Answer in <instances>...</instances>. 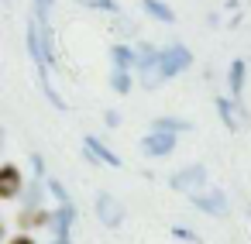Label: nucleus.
<instances>
[{"mask_svg":"<svg viewBox=\"0 0 251 244\" xmlns=\"http://www.w3.org/2000/svg\"><path fill=\"white\" fill-rule=\"evenodd\" d=\"M189 62H193L189 49H182V45H172V49L158 52V62H155L151 69H141V79H145V86H148V90H155L162 79H169V76H176V73L189 69Z\"/></svg>","mask_w":251,"mask_h":244,"instance_id":"obj_1","label":"nucleus"},{"mask_svg":"<svg viewBox=\"0 0 251 244\" xmlns=\"http://www.w3.org/2000/svg\"><path fill=\"white\" fill-rule=\"evenodd\" d=\"M203 182H206V169H203V165H186V169H179V172L172 175V189H176V193H186V196L200 193Z\"/></svg>","mask_w":251,"mask_h":244,"instance_id":"obj_2","label":"nucleus"},{"mask_svg":"<svg viewBox=\"0 0 251 244\" xmlns=\"http://www.w3.org/2000/svg\"><path fill=\"white\" fill-rule=\"evenodd\" d=\"M176 148V131H151L145 141H141V151L151 155V158H162Z\"/></svg>","mask_w":251,"mask_h":244,"instance_id":"obj_3","label":"nucleus"},{"mask_svg":"<svg viewBox=\"0 0 251 244\" xmlns=\"http://www.w3.org/2000/svg\"><path fill=\"white\" fill-rule=\"evenodd\" d=\"M97 217H100V223H107V227H121V223H124V206H121L110 193H100V196H97Z\"/></svg>","mask_w":251,"mask_h":244,"instance_id":"obj_4","label":"nucleus"},{"mask_svg":"<svg viewBox=\"0 0 251 244\" xmlns=\"http://www.w3.org/2000/svg\"><path fill=\"white\" fill-rule=\"evenodd\" d=\"M73 220H76V210H73V203H59V210H55V244H73L69 237H73Z\"/></svg>","mask_w":251,"mask_h":244,"instance_id":"obj_5","label":"nucleus"},{"mask_svg":"<svg viewBox=\"0 0 251 244\" xmlns=\"http://www.w3.org/2000/svg\"><path fill=\"white\" fill-rule=\"evenodd\" d=\"M189 199H193V206L206 210L210 217H224V213H227V199H224L220 193H193Z\"/></svg>","mask_w":251,"mask_h":244,"instance_id":"obj_6","label":"nucleus"},{"mask_svg":"<svg viewBox=\"0 0 251 244\" xmlns=\"http://www.w3.org/2000/svg\"><path fill=\"white\" fill-rule=\"evenodd\" d=\"M18 193H21V172H18V165H4L0 169V196L14 199Z\"/></svg>","mask_w":251,"mask_h":244,"instance_id":"obj_7","label":"nucleus"},{"mask_svg":"<svg viewBox=\"0 0 251 244\" xmlns=\"http://www.w3.org/2000/svg\"><path fill=\"white\" fill-rule=\"evenodd\" d=\"M83 148H86L90 155H97V158H100L103 165H110V169H121V158H117V155H114L110 148H103V145H100L97 138H83Z\"/></svg>","mask_w":251,"mask_h":244,"instance_id":"obj_8","label":"nucleus"},{"mask_svg":"<svg viewBox=\"0 0 251 244\" xmlns=\"http://www.w3.org/2000/svg\"><path fill=\"white\" fill-rule=\"evenodd\" d=\"M52 220H55V217H49L42 206H28V210L18 217V223H21V227H45V223H52Z\"/></svg>","mask_w":251,"mask_h":244,"instance_id":"obj_9","label":"nucleus"},{"mask_svg":"<svg viewBox=\"0 0 251 244\" xmlns=\"http://www.w3.org/2000/svg\"><path fill=\"white\" fill-rule=\"evenodd\" d=\"M141 7H145V11H148L151 18L165 21V24H172V21H176V14H172V11H169V7L162 4V0H141Z\"/></svg>","mask_w":251,"mask_h":244,"instance_id":"obj_10","label":"nucleus"},{"mask_svg":"<svg viewBox=\"0 0 251 244\" xmlns=\"http://www.w3.org/2000/svg\"><path fill=\"white\" fill-rule=\"evenodd\" d=\"M110 59H114L117 69H131V66L138 62V55H134L131 49H124V45H114V49H110Z\"/></svg>","mask_w":251,"mask_h":244,"instance_id":"obj_11","label":"nucleus"},{"mask_svg":"<svg viewBox=\"0 0 251 244\" xmlns=\"http://www.w3.org/2000/svg\"><path fill=\"white\" fill-rule=\"evenodd\" d=\"M230 90H234V97L244 93V62H241V59L230 62Z\"/></svg>","mask_w":251,"mask_h":244,"instance_id":"obj_12","label":"nucleus"},{"mask_svg":"<svg viewBox=\"0 0 251 244\" xmlns=\"http://www.w3.org/2000/svg\"><path fill=\"white\" fill-rule=\"evenodd\" d=\"M217 110H220V117H224V124H227L230 131H237V127H241V124H237V117H234L237 110H234V107H230L227 100H217Z\"/></svg>","mask_w":251,"mask_h":244,"instance_id":"obj_13","label":"nucleus"},{"mask_svg":"<svg viewBox=\"0 0 251 244\" xmlns=\"http://www.w3.org/2000/svg\"><path fill=\"white\" fill-rule=\"evenodd\" d=\"M155 131H189L186 121H176V117H158L155 121Z\"/></svg>","mask_w":251,"mask_h":244,"instance_id":"obj_14","label":"nucleus"},{"mask_svg":"<svg viewBox=\"0 0 251 244\" xmlns=\"http://www.w3.org/2000/svg\"><path fill=\"white\" fill-rule=\"evenodd\" d=\"M110 86H114L117 93H127V90H131V76H127V69H117L114 79H110Z\"/></svg>","mask_w":251,"mask_h":244,"instance_id":"obj_15","label":"nucleus"},{"mask_svg":"<svg viewBox=\"0 0 251 244\" xmlns=\"http://www.w3.org/2000/svg\"><path fill=\"white\" fill-rule=\"evenodd\" d=\"M49 7H52V0H35V18L42 28H49Z\"/></svg>","mask_w":251,"mask_h":244,"instance_id":"obj_16","label":"nucleus"},{"mask_svg":"<svg viewBox=\"0 0 251 244\" xmlns=\"http://www.w3.org/2000/svg\"><path fill=\"white\" fill-rule=\"evenodd\" d=\"M79 4H86V7H93V11H117L114 0H79Z\"/></svg>","mask_w":251,"mask_h":244,"instance_id":"obj_17","label":"nucleus"},{"mask_svg":"<svg viewBox=\"0 0 251 244\" xmlns=\"http://www.w3.org/2000/svg\"><path fill=\"white\" fill-rule=\"evenodd\" d=\"M49 189H52V196H55L59 203H69V196H66V186H62V182H55V179H52V182H49Z\"/></svg>","mask_w":251,"mask_h":244,"instance_id":"obj_18","label":"nucleus"},{"mask_svg":"<svg viewBox=\"0 0 251 244\" xmlns=\"http://www.w3.org/2000/svg\"><path fill=\"white\" fill-rule=\"evenodd\" d=\"M172 234H176L179 241H193V244H200V234H193V230H182V227H172Z\"/></svg>","mask_w":251,"mask_h":244,"instance_id":"obj_19","label":"nucleus"},{"mask_svg":"<svg viewBox=\"0 0 251 244\" xmlns=\"http://www.w3.org/2000/svg\"><path fill=\"white\" fill-rule=\"evenodd\" d=\"M11 244H35L28 234H18V237H11Z\"/></svg>","mask_w":251,"mask_h":244,"instance_id":"obj_20","label":"nucleus"},{"mask_svg":"<svg viewBox=\"0 0 251 244\" xmlns=\"http://www.w3.org/2000/svg\"><path fill=\"white\" fill-rule=\"evenodd\" d=\"M117 124H121V117H117V114L110 110V114H107V127H117Z\"/></svg>","mask_w":251,"mask_h":244,"instance_id":"obj_21","label":"nucleus"}]
</instances>
